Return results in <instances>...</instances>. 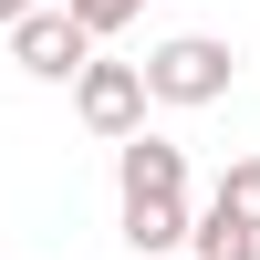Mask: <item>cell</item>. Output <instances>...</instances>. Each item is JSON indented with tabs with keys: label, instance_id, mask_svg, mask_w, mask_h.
I'll return each instance as SVG.
<instances>
[{
	"label": "cell",
	"instance_id": "6",
	"mask_svg": "<svg viewBox=\"0 0 260 260\" xmlns=\"http://www.w3.org/2000/svg\"><path fill=\"white\" fill-rule=\"evenodd\" d=\"M62 11L83 21V42H104V31H125V21L146 11V0H62Z\"/></svg>",
	"mask_w": 260,
	"mask_h": 260
},
{
	"label": "cell",
	"instance_id": "5",
	"mask_svg": "<svg viewBox=\"0 0 260 260\" xmlns=\"http://www.w3.org/2000/svg\"><path fill=\"white\" fill-rule=\"evenodd\" d=\"M208 219H229V229H250V240H260V156H229V167H219Z\"/></svg>",
	"mask_w": 260,
	"mask_h": 260
},
{
	"label": "cell",
	"instance_id": "1",
	"mask_svg": "<svg viewBox=\"0 0 260 260\" xmlns=\"http://www.w3.org/2000/svg\"><path fill=\"white\" fill-rule=\"evenodd\" d=\"M115 219H125V250H187V146L167 136H125L115 146Z\"/></svg>",
	"mask_w": 260,
	"mask_h": 260
},
{
	"label": "cell",
	"instance_id": "7",
	"mask_svg": "<svg viewBox=\"0 0 260 260\" xmlns=\"http://www.w3.org/2000/svg\"><path fill=\"white\" fill-rule=\"evenodd\" d=\"M31 11H42V0H0V31H11V21H31Z\"/></svg>",
	"mask_w": 260,
	"mask_h": 260
},
{
	"label": "cell",
	"instance_id": "2",
	"mask_svg": "<svg viewBox=\"0 0 260 260\" xmlns=\"http://www.w3.org/2000/svg\"><path fill=\"white\" fill-rule=\"evenodd\" d=\"M136 73H146V104H219L240 62H229V42H219V31H177V42H156Z\"/></svg>",
	"mask_w": 260,
	"mask_h": 260
},
{
	"label": "cell",
	"instance_id": "4",
	"mask_svg": "<svg viewBox=\"0 0 260 260\" xmlns=\"http://www.w3.org/2000/svg\"><path fill=\"white\" fill-rule=\"evenodd\" d=\"M11 62H21L31 83H73L83 62H94V42H83V21H73V11H52V0H42L31 21H11Z\"/></svg>",
	"mask_w": 260,
	"mask_h": 260
},
{
	"label": "cell",
	"instance_id": "3",
	"mask_svg": "<svg viewBox=\"0 0 260 260\" xmlns=\"http://www.w3.org/2000/svg\"><path fill=\"white\" fill-rule=\"evenodd\" d=\"M73 115L83 125H94V136L104 146H125V136H146V73H136V62H83V73H73Z\"/></svg>",
	"mask_w": 260,
	"mask_h": 260
}]
</instances>
